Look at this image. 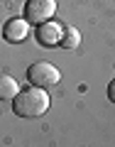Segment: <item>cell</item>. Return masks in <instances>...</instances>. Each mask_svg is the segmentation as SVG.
I'll return each mask as SVG.
<instances>
[{
	"mask_svg": "<svg viewBox=\"0 0 115 147\" xmlns=\"http://www.w3.org/2000/svg\"><path fill=\"white\" fill-rule=\"evenodd\" d=\"M15 115L20 118H39L49 110V93L42 86H30V88L20 91L15 96V103H12Z\"/></svg>",
	"mask_w": 115,
	"mask_h": 147,
	"instance_id": "6da1fadb",
	"label": "cell"
},
{
	"mask_svg": "<svg viewBox=\"0 0 115 147\" xmlns=\"http://www.w3.org/2000/svg\"><path fill=\"white\" fill-rule=\"evenodd\" d=\"M27 79H30L32 86H42V88H52L61 81V74L54 64L49 61H34L30 69H27Z\"/></svg>",
	"mask_w": 115,
	"mask_h": 147,
	"instance_id": "7a4b0ae2",
	"label": "cell"
},
{
	"mask_svg": "<svg viewBox=\"0 0 115 147\" xmlns=\"http://www.w3.org/2000/svg\"><path fill=\"white\" fill-rule=\"evenodd\" d=\"M56 12V0H27L25 3V20L30 25H42L52 20Z\"/></svg>",
	"mask_w": 115,
	"mask_h": 147,
	"instance_id": "3957f363",
	"label": "cell"
},
{
	"mask_svg": "<svg viewBox=\"0 0 115 147\" xmlns=\"http://www.w3.org/2000/svg\"><path fill=\"white\" fill-rule=\"evenodd\" d=\"M61 34H64V25L61 22L47 20V22H42V25L37 27L34 39H37V44L52 49V47H59V44H61Z\"/></svg>",
	"mask_w": 115,
	"mask_h": 147,
	"instance_id": "277c9868",
	"label": "cell"
},
{
	"mask_svg": "<svg viewBox=\"0 0 115 147\" xmlns=\"http://www.w3.org/2000/svg\"><path fill=\"white\" fill-rule=\"evenodd\" d=\"M27 34H30V22L25 17H12L3 25V39L10 44H20Z\"/></svg>",
	"mask_w": 115,
	"mask_h": 147,
	"instance_id": "5b68a950",
	"label": "cell"
},
{
	"mask_svg": "<svg viewBox=\"0 0 115 147\" xmlns=\"http://www.w3.org/2000/svg\"><path fill=\"white\" fill-rule=\"evenodd\" d=\"M20 93V84L7 74H0V100H15Z\"/></svg>",
	"mask_w": 115,
	"mask_h": 147,
	"instance_id": "8992f818",
	"label": "cell"
},
{
	"mask_svg": "<svg viewBox=\"0 0 115 147\" xmlns=\"http://www.w3.org/2000/svg\"><path fill=\"white\" fill-rule=\"evenodd\" d=\"M81 44V32L76 27H64V34H61V44L59 47L64 49H76Z\"/></svg>",
	"mask_w": 115,
	"mask_h": 147,
	"instance_id": "52a82bcc",
	"label": "cell"
},
{
	"mask_svg": "<svg viewBox=\"0 0 115 147\" xmlns=\"http://www.w3.org/2000/svg\"><path fill=\"white\" fill-rule=\"evenodd\" d=\"M108 98H110V100L115 103V79H113V81L108 84Z\"/></svg>",
	"mask_w": 115,
	"mask_h": 147,
	"instance_id": "ba28073f",
	"label": "cell"
}]
</instances>
